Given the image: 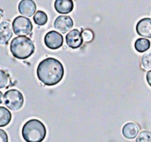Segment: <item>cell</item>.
<instances>
[{
    "mask_svg": "<svg viewBox=\"0 0 151 142\" xmlns=\"http://www.w3.org/2000/svg\"><path fill=\"white\" fill-rule=\"evenodd\" d=\"M45 44L51 50H56L62 46L63 44V37L60 33L52 30L49 31L45 36Z\"/></svg>",
    "mask_w": 151,
    "mask_h": 142,
    "instance_id": "obj_6",
    "label": "cell"
},
{
    "mask_svg": "<svg viewBox=\"0 0 151 142\" xmlns=\"http://www.w3.org/2000/svg\"><path fill=\"white\" fill-rule=\"evenodd\" d=\"M3 98H4V95L1 92H0V104L3 102Z\"/></svg>",
    "mask_w": 151,
    "mask_h": 142,
    "instance_id": "obj_23",
    "label": "cell"
},
{
    "mask_svg": "<svg viewBox=\"0 0 151 142\" xmlns=\"http://www.w3.org/2000/svg\"><path fill=\"white\" fill-rule=\"evenodd\" d=\"M142 66L145 69L151 70V52H146L141 59Z\"/></svg>",
    "mask_w": 151,
    "mask_h": 142,
    "instance_id": "obj_18",
    "label": "cell"
},
{
    "mask_svg": "<svg viewBox=\"0 0 151 142\" xmlns=\"http://www.w3.org/2000/svg\"><path fill=\"white\" fill-rule=\"evenodd\" d=\"M74 25L73 20L69 16L66 15H60L58 16L53 23V26L56 30H58L60 33H67L69 30L72 29V27Z\"/></svg>",
    "mask_w": 151,
    "mask_h": 142,
    "instance_id": "obj_8",
    "label": "cell"
},
{
    "mask_svg": "<svg viewBox=\"0 0 151 142\" xmlns=\"http://www.w3.org/2000/svg\"><path fill=\"white\" fill-rule=\"evenodd\" d=\"M13 36L12 25L9 22L4 21L0 23V44H6Z\"/></svg>",
    "mask_w": 151,
    "mask_h": 142,
    "instance_id": "obj_11",
    "label": "cell"
},
{
    "mask_svg": "<svg viewBox=\"0 0 151 142\" xmlns=\"http://www.w3.org/2000/svg\"><path fill=\"white\" fill-rule=\"evenodd\" d=\"M11 120H12L11 112L4 107H0V127H5L8 125Z\"/></svg>",
    "mask_w": 151,
    "mask_h": 142,
    "instance_id": "obj_14",
    "label": "cell"
},
{
    "mask_svg": "<svg viewBox=\"0 0 151 142\" xmlns=\"http://www.w3.org/2000/svg\"><path fill=\"white\" fill-rule=\"evenodd\" d=\"M9 83V77L4 70L0 69V89L5 88Z\"/></svg>",
    "mask_w": 151,
    "mask_h": 142,
    "instance_id": "obj_19",
    "label": "cell"
},
{
    "mask_svg": "<svg viewBox=\"0 0 151 142\" xmlns=\"http://www.w3.org/2000/svg\"><path fill=\"white\" fill-rule=\"evenodd\" d=\"M136 32L143 38H151V19L143 18L136 25Z\"/></svg>",
    "mask_w": 151,
    "mask_h": 142,
    "instance_id": "obj_9",
    "label": "cell"
},
{
    "mask_svg": "<svg viewBox=\"0 0 151 142\" xmlns=\"http://www.w3.org/2000/svg\"><path fill=\"white\" fill-rule=\"evenodd\" d=\"M146 79H147V82L148 85L151 87V70L147 71V73L146 75Z\"/></svg>",
    "mask_w": 151,
    "mask_h": 142,
    "instance_id": "obj_22",
    "label": "cell"
},
{
    "mask_svg": "<svg viewBox=\"0 0 151 142\" xmlns=\"http://www.w3.org/2000/svg\"><path fill=\"white\" fill-rule=\"evenodd\" d=\"M5 105L13 111H17L21 109L24 104V98L22 93L16 90L12 89L8 90L4 95Z\"/></svg>",
    "mask_w": 151,
    "mask_h": 142,
    "instance_id": "obj_4",
    "label": "cell"
},
{
    "mask_svg": "<svg viewBox=\"0 0 151 142\" xmlns=\"http://www.w3.org/2000/svg\"><path fill=\"white\" fill-rule=\"evenodd\" d=\"M123 136L127 139L135 138L139 133V127L134 123H127L122 129Z\"/></svg>",
    "mask_w": 151,
    "mask_h": 142,
    "instance_id": "obj_13",
    "label": "cell"
},
{
    "mask_svg": "<svg viewBox=\"0 0 151 142\" xmlns=\"http://www.w3.org/2000/svg\"><path fill=\"white\" fill-rule=\"evenodd\" d=\"M82 37H83V40L86 43H90L91 41H93V37H94V34L91 29H82Z\"/></svg>",
    "mask_w": 151,
    "mask_h": 142,
    "instance_id": "obj_20",
    "label": "cell"
},
{
    "mask_svg": "<svg viewBox=\"0 0 151 142\" xmlns=\"http://www.w3.org/2000/svg\"><path fill=\"white\" fill-rule=\"evenodd\" d=\"M54 8L60 14H68L74 9L73 0H55Z\"/></svg>",
    "mask_w": 151,
    "mask_h": 142,
    "instance_id": "obj_12",
    "label": "cell"
},
{
    "mask_svg": "<svg viewBox=\"0 0 151 142\" xmlns=\"http://www.w3.org/2000/svg\"><path fill=\"white\" fill-rule=\"evenodd\" d=\"M82 32L78 29H72L66 36V44L71 49H78L83 44Z\"/></svg>",
    "mask_w": 151,
    "mask_h": 142,
    "instance_id": "obj_7",
    "label": "cell"
},
{
    "mask_svg": "<svg viewBox=\"0 0 151 142\" xmlns=\"http://www.w3.org/2000/svg\"><path fill=\"white\" fill-rule=\"evenodd\" d=\"M10 51L13 56L19 60H26L35 52L33 41L27 37H17L12 40Z\"/></svg>",
    "mask_w": 151,
    "mask_h": 142,
    "instance_id": "obj_3",
    "label": "cell"
},
{
    "mask_svg": "<svg viewBox=\"0 0 151 142\" xmlns=\"http://www.w3.org/2000/svg\"><path fill=\"white\" fill-rule=\"evenodd\" d=\"M13 29L15 35L19 37H26L31 35L33 25L31 21L27 17L18 16L13 22Z\"/></svg>",
    "mask_w": 151,
    "mask_h": 142,
    "instance_id": "obj_5",
    "label": "cell"
},
{
    "mask_svg": "<svg viewBox=\"0 0 151 142\" xmlns=\"http://www.w3.org/2000/svg\"><path fill=\"white\" fill-rule=\"evenodd\" d=\"M150 41L147 38H138L134 43V48L138 52H145L150 48Z\"/></svg>",
    "mask_w": 151,
    "mask_h": 142,
    "instance_id": "obj_15",
    "label": "cell"
},
{
    "mask_svg": "<svg viewBox=\"0 0 151 142\" xmlns=\"http://www.w3.org/2000/svg\"><path fill=\"white\" fill-rule=\"evenodd\" d=\"M136 142H151V132L148 131H142L136 138Z\"/></svg>",
    "mask_w": 151,
    "mask_h": 142,
    "instance_id": "obj_17",
    "label": "cell"
},
{
    "mask_svg": "<svg viewBox=\"0 0 151 142\" xmlns=\"http://www.w3.org/2000/svg\"><path fill=\"white\" fill-rule=\"evenodd\" d=\"M47 14L43 11H37L34 15V22L38 26H44L47 22Z\"/></svg>",
    "mask_w": 151,
    "mask_h": 142,
    "instance_id": "obj_16",
    "label": "cell"
},
{
    "mask_svg": "<svg viewBox=\"0 0 151 142\" xmlns=\"http://www.w3.org/2000/svg\"><path fill=\"white\" fill-rule=\"evenodd\" d=\"M0 142H8V135L2 129H0Z\"/></svg>",
    "mask_w": 151,
    "mask_h": 142,
    "instance_id": "obj_21",
    "label": "cell"
},
{
    "mask_svg": "<svg viewBox=\"0 0 151 142\" xmlns=\"http://www.w3.org/2000/svg\"><path fill=\"white\" fill-rule=\"evenodd\" d=\"M18 10L21 14L25 17H30L35 14L37 10V5L33 0H22L19 3Z\"/></svg>",
    "mask_w": 151,
    "mask_h": 142,
    "instance_id": "obj_10",
    "label": "cell"
},
{
    "mask_svg": "<svg viewBox=\"0 0 151 142\" xmlns=\"http://www.w3.org/2000/svg\"><path fill=\"white\" fill-rule=\"evenodd\" d=\"M37 76L41 83L47 86H52L59 84L64 77V67L60 60L49 57L37 66Z\"/></svg>",
    "mask_w": 151,
    "mask_h": 142,
    "instance_id": "obj_1",
    "label": "cell"
},
{
    "mask_svg": "<svg viewBox=\"0 0 151 142\" xmlns=\"http://www.w3.org/2000/svg\"><path fill=\"white\" fill-rule=\"evenodd\" d=\"M22 134L26 142H42L46 136V128L41 121L30 119L24 123Z\"/></svg>",
    "mask_w": 151,
    "mask_h": 142,
    "instance_id": "obj_2",
    "label": "cell"
}]
</instances>
